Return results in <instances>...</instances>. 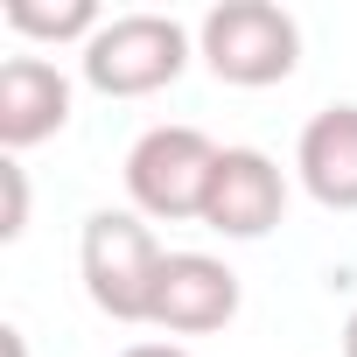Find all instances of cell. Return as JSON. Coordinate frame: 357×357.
<instances>
[{
    "mask_svg": "<svg viewBox=\"0 0 357 357\" xmlns=\"http://www.w3.org/2000/svg\"><path fill=\"white\" fill-rule=\"evenodd\" d=\"M77 266H84V294L98 315L112 322H147L154 287H161V238L140 225V211H91L84 238H77Z\"/></svg>",
    "mask_w": 357,
    "mask_h": 357,
    "instance_id": "6da1fadb",
    "label": "cell"
},
{
    "mask_svg": "<svg viewBox=\"0 0 357 357\" xmlns=\"http://www.w3.org/2000/svg\"><path fill=\"white\" fill-rule=\"evenodd\" d=\"M197 50H204V63H211L218 84L259 91V84L294 77V63H301V29H294L287 8H273V0H225V8L204 15Z\"/></svg>",
    "mask_w": 357,
    "mask_h": 357,
    "instance_id": "7a4b0ae2",
    "label": "cell"
},
{
    "mask_svg": "<svg viewBox=\"0 0 357 357\" xmlns=\"http://www.w3.org/2000/svg\"><path fill=\"white\" fill-rule=\"evenodd\" d=\"M218 140L197 133V126H147L126 154V197L140 218H161V225H183L197 218L204 225V204H211V175H218Z\"/></svg>",
    "mask_w": 357,
    "mask_h": 357,
    "instance_id": "3957f363",
    "label": "cell"
},
{
    "mask_svg": "<svg viewBox=\"0 0 357 357\" xmlns=\"http://www.w3.org/2000/svg\"><path fill=\"white\" fill-rule=\"evenodd\" d=\"M84 84L105 98H147L190 70V29L175 15H112L84 43Z\"/></svg>",
    "mask_w": 357,
    "mask_h": 357,
    "instance_id": "277c9868",
    "label": "cell"
},
{
    "mask_svg": "<svg viewBox=\"0 0 357 357\" xmlns=\"http://www.w3.org/2000/svg\"><path fill=\"white\" fill-rule=\"evenodd\" d=\"M231 315H238V273L225 259H211V252H168L154 308H147L154 329H168V336H211Z\"/></svg>",
    "mask_w": 357,
    "mask_h": 357,
    "instance_id": "5b68a950",
    "label": "cell"
},
{
    "mask_svg": "<svg viewBox=\"0 0 357 357\" xmlns=\"http://www.w3.org/2000/svg\"><path fill=\"white\" fill-rule=\"evenodd\" d=\"M287 211V175L273 168V154L259 147H225L218 154V175H211V204H204V225L225 231V238H266Z\"/></svg>",
    "mask_w": 357,
    "mask_h": 357,
    "instance_id": "8992f818",
    "label": "cell"
},
{
    "mask_svg": "<svg viewBox=\"0 0 357 357\" xmlns=\"http://www.w3.org/2000/svg\"><path fill=\"white\" fill-rule=\"evenodd\" d=\"M70 126V77L50 56H8L0 63V147L22 154Z\"/></svg>",
    "mask_w": 357,
    "mask_h": 357,
    "instance_id": "52a82bcc",
    "label": "cell"
},
{
    "mask_svg": "<svg viewBox=\"0 0 357 357\" xmlns=\"http://www.w3.org/2000/svg\"><path fill=\"white\" fill-rule=\"evenodd\" d=\"M294 168L322 211H357V105H322L301 126Z\"/></svg>",
    "mask_w": 357,
    "mask_h": 357,
    "instance_id": "ba28073f",
    "label": "cell"
},
{
    "mask_svg": "<svg viewBox=\"0 0 357 357\" xmlns=\"http://www.w3.org/2000/svg\"><path fill=\"white\" fill-rule=\"evenodd\" d=\"M8 29L15 36H36V43H91L105 29V15L91 0H8Z\"/></svg>",
    "mask_w": 357,
    "mask_h": 357,
    "instance_id": "9c48e42d",
    "label": "cell"
},
{
    "mask_svg": "<svg viewBox=\"0 0 357 357\" xmlns=\"http://www.w3.org/2000/svg\"><path fill=\"white\" fill-rule=\"evenodd\" d=\"M0 197H8V211H0V238H22L29 231V175H22L15 154L0 161Z\"/></svg>",
    "mask_w": 357,
    "mask_h": 357,
    "instance_id": "30bf717a",
    "label": "cell"
},
{
    "mask_svg": "<svg viewBox=\"0 0 357 357\" xmlns=\"http://www.w3.org/2000/svg\"><path fill=\"white\" fill-rule=\"evenodd\" d=\"M119 357H190V350H175V343H133V350H119Z\"/></svg>",
    "mask_w": 357,
    "mask_h": 357,
    "instance_id": "8fae6325",
    "label": "cell"
},
{
    "mask_svg": "<svg viewBox=\"0 0 357 357\" xmlns=\"http://www.w3.org/2000/svg\"><path fill=\"white\" fill-rule=\"evenodd\" d=\"M343 357H357V315L343 322Z\"/></svg>",
    "mask_w": 357,
    "mask_h": 357,
    "instance_id": "7c38bea8",
    "label": "cell"
}]
</instances>
